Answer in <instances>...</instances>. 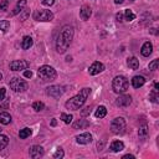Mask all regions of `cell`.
<instances>
[{
  "label": "cell",
  "instance_id": "6da1fadb",
  "mask_svg": "<svg viewBox=\"0 0 159 159\" xmlns=\"http://www.w3.org/2000/svg\"><path fill=\"white\" fill-rule=\"evenodd\" d=\"M73 39V27L70 25H65L62 30L60 31L57 40H56V51L58 53H65L71 45V41Z\"/></svg>",
  "mask_w": 159,
  "mask_h": 159
},
{
  "label": "cell",
  "instance_id": "7a4b0ae2",
  "mask_svg": "<svg viewBox=\"0 0 159 159\" xmlns=\"http://www.w3.org/2000/svg\"><path fill=\"white\" fill-rule=\"evenodd\" d=\"M91 93V88L86 87V88H82L80 91V93H77L76 96H73L72 98H70L66 103H65V107L67 109H71V111H78L86 102V99L88 98Z\"/></svg>",
  "mask_w": 159,
  "mask_h": 159
},
{
  "label": "cell",
  "instance_id": "3957f363",
  "mask_svg": "<svg viewBox=\"0 0 159 159\" xmlns=\"http://www.w3.org/2000/svg\"><path fill=\"white\" fill-rule=\"evenodd\" d=\"M37 75H39V78L42 80V81H45V82H46V81H52V80H55L56 76H57L55 68L51 67V66H47V65H43V66L39 67Z\"/></svg>",
  "mask_w": 159,
  "mask_h": 159
},
{
  "label": "cell",
  "instance_id": "277c9868",
  "mask_svg": "<svg viewBox=\"0 0 159 159\" xmlns=\"http://www.w3.org/2000/svg\"><path fill=\"white\" fill-rule=\"evenodd\" d=\"M128 86H129V82H128V80L124 76H116L113 78L112 88H113V91L116 93H118V94L124 93L128 89Z\"/></svg>",
  "mask_w": 159,
  "mask_h": 159
},
{
  "label": "cell",
  "instance_id": "5b68a950",
  "mask_svg": "<svg viewBox=\"0 0 159 159\" xmlns=\"http://www.w3.org/2000/svg\"><path fill=\"white\" fill-rule=\"evenodd\" d=\"M32 17L36 21H41V22H48L53 20V14L51 10H46V9H40L36 10L32 15Z\"/></svg>",
  "mask_w": 159,
  "mask_h": 159
},
{
  "label": "cell",
  "instance_id": "8992f818",
  "mask_svg": "<svg viewBox=\"0 0 159 159\" xmlns=\"http://www.w3.org/2000/svg\"><path fill=\"white\" fill-rule=\"evenodd\" d=\"M111 130L114 134H123L125 132V120L122 117H117L111 122Z\"/></svg>",
  "mask_w": 159,
  "mask_h": 159
},
{
  "label": "cell",
  "instance_id": "52a82bcc",
  "mask_svg": "<svg viewBox=\"0 0 159 159\" xmlns=\"http://www.w3.org/2000/svg\"><path fill=\"white\" fill-rule=\"evenodd\" d=\"M9 84H10V88L14 92H25L27 89V83L24 80L19 78V77L11 78L10 82H9Z\"/></svg>",
  "mask_w": 159,
  "mask_h": 159
},
{
  "label": "cell",
  "instance_id": "ba28073f",
  "mask_svg": "<svg viewBox=\"0 0 159 159\" xmlns=\"http://www.w3.org/2000/svg\"><path fill=\"white\" fill-rule=\"evenodd\" d=\"M29 66H30V63L26 60H14L9 65L11 71H24V70L29 68Z\"/></svg>",
  "mask_w": 159,
  "mask_h": 159
},
{
  "label": "cell",
  "instance_id": "9c48e42d",
  "mask_svg": "<svg viewBox=\"0 0 159 159\" xmlns=\"http://www.w3.org/2000/svg\"><path fill=\"white\" fill-rule=\"evenodd\" d=\"M46 94L50 96V97H53V98H60L62 94H63V87L61 86H50L46 88Z\"/></svg>",
  "mask_w": 159,
  "mask_h": 159
},
{
  "label": "cell",
  "instance_id": "30bf717a",
  "mask_svg": "<svg viewBox=\"0 0 159 159\" xmlns=\"http://www.w3.org/2000/svg\"><path fill=\"white\" fill-rule=\"evenodd\" d=\"M130 103H132V97L128 94L120 93V96L116 99V106H118V107H128Z\"/></svg>",
  "mask_w": 159,
  "mask_h": 159
},
{
  "label": "cell",
  "instance_id": "8fae6325",
  "mask_svg": "<svg viewBox=\"0 0 159 159\" xmlns=\"http://www.w3.org/2000/svg\"><path fill=\"white\" fill-rule=\"evenodd\" d=\"M103 70H104V65H103L102 62H99V61H96V62H93V63L89 66L88 72H89V75L96 76V75L101 73Z\"/></svg>",
  "mask_w": 159,
  "mask_h": 159
},
{
  "label": "cell",
  "instance_id": "7c38bea8",
  "mask_svg": "<svg viewBox=\"0 0 159 159\" xmlns=\"http://www.w3.org/2000/svg\"><path fill=\"white\" fill-rule=\"evenodd\" d=\"M29 154L31 158L36 159V158H41L43 154H45V150L41 145H32L30 149H29Z\"/></svg>",
  "mask_w": 159,
  "mask_h": 159
},
{
  "label": "cell",
  "instance_id": "4fadbf2b",
  "mask_svg": "<svg viewBox=\"0 0 159 159\" xmlns=\"http://www.w3.org/2000/svg\"><path fill=\"white\" fill-rule=\"evenodd\" d=\"M76 142L78 144H88L92 142V134L91 133H82L76 137Z\"/></svg>",
  "mask_w": 159,
  "mask_h": 159
},
{
  "label": "cell",
  "instance_id": "5bb4252c",
  "mask_svg": "<svg viewBox=\"0 0 159 159\" xmlns=\"http://www.w3.org/2000/svg\"><path fill=\"white\" fill-rule=\"evenodd\" d=\"M152 52H153V45H152V42H150V41L144 42V43H143V46H142V50H140L142 56L148 57L149 55H152Z\"/></svg>",
  "mask_w": 159,
  "mask_h": 159
},
{
  "label": "cell",
  "instance_id": "9a60e30c",
  "mask_svg": "<svg viewBox=\"0 0 159 159\" xmlns=\"http://www.w3.org/2000/svg\"><path fill=\"white\" fill-rule=\"evenodd\" d=\"M91 15H92V9H91L89 6H87V5H83V6L81 7V10H80V17L86 21V20L89 19Z\"/></svg>",
  "mask_w": 159,
  "mask_h": 159
},
{
  "label": "cell",
  "instance_id": "2e32d148",
  "mask_svg": "<svg viewBox=\"0 0 159 159\" xmlns=\"http://www.w3.org/2000/svg\"><path fill=\"white\" fill-rule=\"evenodd\" d=\"M145 83V78L143 76H134L132 78V86L134 88H140Z\"/></svg>",
  "mask_w": 159,
  "mask_h": 159
},
{
  "label": "cell",
  "instance_id": "e0dca14e",
  "mask_svg": "<svg viewBox=\"0 0 159 159\" xmlns=\"http://www.w3.org/2000/svg\"><path fill=\"white\" fill-rule=\"evenodd\" d=\"M111 149H112V152L118 153V152L124 149V143L120 142V140H114V142L111 143Z\"/></svg>",
  "mask_w": 159,
  "mask_h": 159
},
{
  "label": "cell",
  "instance_id": "ac0fdd59",
  "mask_svg": "<svg viewBox=\"0 0 159 159\" xmlns=\"http://www.w3.org/2000/svg\"><path fill=\"white\" fill-rule=\"evenodd\" d=\"M26 2H27V0H19L17 1V4H16V6H15V9L12 10V15H17L19 12H21L22 11V9L26 6Z\"/></svg>",
  "mask_w": 159,
  "mask_h": 159
},
{
  "label": "cell",
  "instance_id": "d6986e66",
  "mask_svg": "<svg viewBox=\"0 0 159 159\" xmlns=\"http://www.w3.org/2000/svg\"><path fill=\"white\" fill-rule=\"evenodd\" d=\"M0 123L4 125H7L11 123V116L7 112H0Z\"/></svg>",
  "mask_w": 159,
  "mask_h": 159
},
{
  "label": "cell",
  "instance_id": "ffe728a7",
  "mask_svg": "<svg viewBox=\"0 0 159 159\" xmlns=\"http://www.w3.org/2000/svg\"><path fill=\"white\" fill-rule=\"evenodd\" d=\"M32 43H34V40H32V37H30V36H25V37L22 39V42H21V47H22L24 50H29V48L32 46Z\"/></svg>",
  "mask_w": 159,
  "mask_h": 159
},
{
  "label": "cell",
  "instance_id": "44dd1931",
  "mask_svg": "<svg viewBox=\"0 0 159 159\" xmlns=\"http://www.w3.org/2000/svg\"><path fill=\"white\" fill-rule=\"evenodd\" d=\"M106 114H107V109H106L104 106L97 107V109H96V112H94L96 118H103V117H106Z\"/></svg>",
  "mask_w": 159,
  "mask_h": 159
},
{
  "label": "cell",
  "instance_id": "7402d4cb",
  "mask_svg": "<svg viewBox=\"0 0 159 159\" xmlns=\"http://www.w3.org/2000/svg\"><path fill=\"white\" fill-rule=\"evenodd\" d=\"M127 65L132 68V70H137L139 67V61L135 58V57H129L127 60Z\"/></svg>",
  "mask_w": 159,
  "mask_h": 159
},
{
  "label": "cell",
  "instance_id": "603a6c76",
  "mask_svg": "<svg viewBox=\"0 0 159 159\" xmlns=\"http://www.w3.org/2000/svg\"><path fill=\"white\" fill-rule=\"evenodd\" d=\"M31 133H32V130L30 129V128H22V129H20V132H19V137H20V139H26V138H29L30 135H31Z\"/></svg>",
  "mask_w": 159,
  "mask_h": 159
},
{
  "label": "cell",
  "instance_id": "cb8c5ba5",
  "mask_svg": "<svg viewBox=\"0 0 159 159\" xmlns=\"http://www.w3.org/2000/svg\"><path fill=\"white\" fill-rule=\"evenodd\" d=\"M88 125H89V122L86 120V119H80V120H77L76 123H73V128H75V129L86 128V127H88Z\"/></svg>",
  "mask_w": 159,
  "mask_h": 159
},
{
  "label": "cell",
  "instance_id": "d4e9b609",
  "mask_svg": "<svg viewBox=\"0 0 159 159\" xmlns=\"http://www.w3.org/2000/svg\"><path fill=\"white\" fill-rule=\"evenodd\" d=\"M123 15H124V19H125L127 21H133V20L135 19V14H134L132 10H129V9H127Z\"/></svg>",
  "mask_w": 159,
  "mask_h": 159
},
{
  "label": "cell",
  "instance_id": "484cf974",
  "mask_svg": "<svg viewBox=\"0 0 159 159\" xmlns=\"http://www.w3.org/2000/svg\"><path fill=\"white\" fill-rule=\"evenodd\" d=\"M7 144H9V138L4 134H0V150L5 149Z\"/></svg>",
  "mask_w": 159,
  "mask_h": 159
},
{
  "label": "cell",
  "instance_id": "4316f807",
  "mask_svg": "<svg viewBox=\"0 0 159 159\" xmlns=\"http://www.w3.org/2000/svg\"><path fill=\"white\" fill-rule=\"evenodd\" d=\"M61 119L66 123V124H70L73 119V116L72 114H66V113H61Z\"/></svg>",
  "mask_w": 159,
  "mask_h": 159
},
{
  "label": "cell",
  "instance_id": "83f0119b",
  "mask_svg": "<svg viewBox=\"0 0 159 159\" xmlns=\"http://www.w3.org/2000/svg\"><path fill=\"white\" fill-rule=\"evenodd\" d=\"M147 134H148V127L144 124V125H142V127L139 128V130H138V135H139L140 138H145Z\"/></svg>",
  "mask_w": 159,
  "mask_h": 159
},
{
  "label": "cell",
  "instance_id": "f1b7e54d",
  "mask_svg": "<svg viewBox=\"0 0 159 159\" xmlns=\"http://www.w3.org/2000/svg\"><path fill=\"white\" fill-rule=\"evenodd\" d=\"M9 27H10V22L7 20H1L0 21V30L2 32H6L9 30Z\"/></svg>",
  "mask_w": 159,
  "mask_h": 159
},
{
  "label": "cell",
  "instance_id": "f546056e",
  "mask_svg": "<svg viewBox=\"0 0 159 159\" xmlns=\"http://www.w3.org/2000/svg\"><path fill=\"white\" fill-rule=\"evenodd\" d=\"M32 108H34L36 112H40V111H42V109L45 108V104H43L42 102L37 101V102H34V103H32Z\"/></svg>",
  "mask_w": 159,
  "mask_h": 159
},
{
  "label": "cell",
  "instance_id": "4dcf8cb0",
  "mask_svg": "<svg viewBox=\"0 0 159 159\" xmlns=\"http://www.w3.org/2000/svg\"><path fill=\"white\" fill-rule=\"evenodd\" d=\"M63 157H65L63 150H62L61 148H57L56 152L53 153V158H55V159H61V158H63Z\"/></svg>",
  "mask_w": 159,
  "mask_h": 159
},
{
  "label": "cell",
  "instance_id": "1f68e13d",
  "mask_svg": "<svg viewBox=\"0 0 159 159\" xmlns=\"http://www.w3.org/2000/svg\"><path fill=\"white\" fill-rule=\"evenodd\" d=\"M158 66H159V60H153L150 63H149V70L150 71H155V70H158Z\"/></svg>",
  "mask_w": 159,
  "mask_h": 159
},
{
  "label": "cell",
  "instance_id": "d6a6232c",
  "mask_svg": "<svg viewBox=\"0 0 159 159\" xmlns=\"http://www.w3.org/2000/svg\"><path fill=\"white\" fill-rule=\"evenodd\" d=\"M149 99H150L153 103H158V91H157V89H154V91L150 93Z\"/></svg>",
  "mask_w": 159,
  "mask_h": 159
},
{
  "label": "cell",
  "instance_id": "836d02e7",
  "mask_svg": "<svg viewBox=\"0 0 159 159\" xmlns=\"http://www.w3.org/2000/svg\"><path fill=\"white\" fill-rule=\"evenodd\" d=\"M5 94H6V88L5 87H1L0 88V102H2L5 99Z\"/></svg>",
  "mask_w": 159,
  "mask_h": 159
},
{
  "label": "cell",
  "instance_id": "e575fe53",
  "mask_svg": "<svg viewBox=\"0 0 159 159\" xmlns=\"http://www.w3.org/2000/svg\"><path fill=\"white\" fill-rule=\"evenodd\" d=\"M7 5H9V1H7V0H4V1L0 4V10L6 11V10H7Z\"/></svg>",
  "mask_w": 159,
  "mask_h": 159
},
{
  "label": "cell",
  "instance_id": "d590c367",
  "mask_svg": "<svg viewBox=\"0 0 159 159\" xmlns=\"http://www.w3.org/2000/svg\"><path fill=\"white\" fill-rule=\"evenodd\" d=\"M53 2H55V0H42L41 1V4L45 6H51V5H53Z\"/></svg>",
  "mask_w": 159,
  "mask_h": 159
},
{
  "label": "cell",
  "instance_id": "8d00e7d4",
  "mask_svg": "<svg viewBox=\"0 0 159 159\" xmlns=\"http://www.w3.org/2000/svg\"><path fill=\"white\" fill-rule=\"evenodd\" d=\"M123 17H124V15H123L122 12H118V14H116V20H117L118 22H122V21H123Z\"/></svg>",
  "mask_w": 159,
  "mask_h": 159
},
{
  "label": "cell",
  "instance_id": "74e56055",
  "mask_svg": "<svg viewBox=\"0 0 159 159\" xmlns=\"http://www.w3.org/2000/svg\"><path fill=\"white\" fill-rule=\"evenodd\" d=\"M24 76H25L26 78H31V77H32V72H31L30 70H27V68H26V70L24 71Z\"/></svg>",
  "mask_w": 159,
  "mask_h": 159
},
{
  "label": "cell",
  "instance_id": "f35d334b",
  "mask_svg": "<svg viewBox=\"0 0 159 159\" xmlns=\"http://www.w3.org/2000/svg\"><path fill=\"white\" fill-rule=\"evenodd\" d=\"M89 113H91V108H89V107H86L84 111H82V116H87V114H89Z\"/></svg>",
  "mask_w": 159,
  "mask_h": 159
},
{
  "label": "cell",
  "instance_id": "ab89813d",
  "mask_svg": "<svg viewBox=\"0 0 159 159\" xmlns=\"http://www.w3.org/2000/svg\"><path fill=\"white\" fill-rule=\"evenodd\" d=\"M134 159V155H132V154H125V155H123V159Z\"/></svg>",
  "mask_w": 159,
  "mask_h": 159
},
{
  "label": "cell",
  "instance_id": "60d3db41",
  "mask_svg": "<svg viewBox=\"0 0 159 159\" xmlns=\"http://www.w3.org/2000/svg\"><path fill=\"white\" fill-rule=\"evenodd\" d=\"M124 0H114V4H117V5H119V4H122Z\"/></svg>",
  "mask_w": 159,
  "mask_h": 159
},
{
  "label": "cell",
  "instance_id": "b9f144b4",
  "mask_svg": "<svg viewBox=\"0 0 159 159\" xmlns=\"http://www.w3.org/2000/svg\"><path fill=\"white\" fill-rule=\"evenodd\" d=\"M154 89H157V91H158V89H159V84H158V83H157V82H155V83H154Z\"/></svg>",
  "mask_w": 159,
  "mask_h": 159
},
{
  "label": "cell",
  "instance_id": "7bdbcfd3",
  "mask_svg": "<svg viewBox=\"0 0 159 159\" xmlns=\"http://www.w3.org/2000/svg\"><path fill=\"white\" fill-rule=\"evenodd\" d=\"M51 125H52V127H55V125H56V119H55V118L52 119V122H51Z\"/></svg>",
  "mask_w": 159,
  "mask_h": 159
},
{
  "label": "cell",
  "instance_id": "ee69618b",
  "mask_svg": "<svg viewBox=\"0 0 159 159\" xmlns=\"http://www.w3.org/2000/svg\"><path fill=\"white\" fill-rule=\"evenodd\" d=\"M1 80H2V73L0 72V81H1Z\"/></svg>",
  "mask_w": 159,
  "mask_h": 159
},
{
  "label": "cell",
  "instance_id": "f6af8a7d",
  "mask_svg": "<svg viewBox=\"0 0 159 159\" xmlns=\"http://www.w3.org/2000/svg\"><path fill=\"white\" fill-rule=\"evenodd\" d=\"M1 130H2V129H1V128H0V133H1Z\"/></svg>",
  "mask_w": 159,
  "mask_h": 159
}]
</instances>
